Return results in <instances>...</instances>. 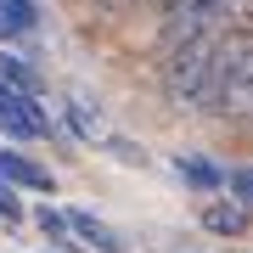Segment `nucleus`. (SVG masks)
I'll use <instances>...</instances> for the list:
<instances>
[{
  "instance_id": "nucleus-1",
  "label": "nucleus",
  "mask_w": 253,
  "mask_h": 253,
  "mask_svg": "<svg viewBox=\"0 0 253 253\" xmlns=\"http://www.w3.org/2000/svg\"><path fill=\"white\" fill-rule=\"evenodd\" d=\"M219 34H225V23H219V28H197V34L163 45V96H169L174 107H203V101H208V90H214Z\"/></svg>"
},
{
  "instance_id": "nucleus-2",
  "label": "nucleus",
  "mask_w": 253,
  "mask_h": 253,
  "mask_svg": "<svg viewBox=\"0 0 253 253\" xmlns=\"http://www.w3.org/2000/svg\"><path fill=\"white\" fill-rule=\"evenodd\" d=\"M203 107L214 113V118H231V124L253 118V40H248V34H219L214 90H208Z\"/></svg>"
},
{
  "instance_id": "nucleus-3",
  "label": "nucleus",
  "mask_w": 253,
  "mask_h": 253,
  "mask_svg": "<svg viewBox=\"0 0 253 253\" xmlns=\"http://www.w3.org/2000/svg\"><path fill=\"white\" fill-rule=\"evenodd\" d=\"M231 6H236V0H174V6L163 11V45H174V40L197 34V28L231 23Z\"/></svg>"
},
{
  "instance_id": "nucleus-4",
  "label": "nucleus",
  "mask_w": 253,
  "mask_h": 253,
  "mask_svg": "<svg viewBox=\"0 0 253 253\" xmlns=\"http://www.w3.org/2000/svg\"><path fill=\"white\" fill-rule=\"evenodd\" d=\"M0 129H6L11 141H34V135H45L51 124H45V113H40V101L28 90L0 79Z\"/></svg>"
},
{
  "instance_id": "nucleus-5",
  "label": "nucleus",
  "mask_w": 253,
  "mask_h": 253,
  "mask_svg": "<svg viewBox=\"0 0 253 253\" xmlns=\"http://www.w3.org/2000/svg\"><path fill=\"white\" fill-rule=\"evenodd\" d=\"M0 180H11V186H23V191H56L51 186V169H40L34 158L11 152V146H0Z\"/></svg>"
},
{
  "instance_id": "nucleus-6",
  "label": "nucleus",
  "mask_w": 253,
  "mask_h": 253,
  "mask_svg": "<svg viewBox=\"0 0 253 253\" xmlns=\"http://www.w3.org/2000/svg\"><path fill=\"white\" fill-rule=\"evenodd\" d=\"M203 231H214V236H242V231H248V203H208V208H203Z\"/></svg>"
},
{
  "instance_id": "nucleus-7",
  "label": "nucleus",
  "mask_w": 253,
  "mask_h": 253,
  "mask_svg": "<svg viewBox=\"0 0 253 253\" xmlns=\"http://www.w3.org/2000/svg\"><path fill=\"white\" fill-rule=\"evenodd\" d=\"M68 231H79L84 242H90V248H101V253H124V236H113L96 214H84V208H73V214H68Z\"/></svg>"
},
{
  "instance_id": "nucleus-8",
  "label": "nucleus",
  "mask_w": 253,
  "mask_h": 253,
  "mask_svg": "<svg viewBox=\"0 0 253 253\" xmlns=\"http://www.w3.org/2000/svg\"><path fill=\"white\" fill-rule=\"evenodd\" d=\"M174 169H180V180L186 186H197V191H219L225 186V169H219V163H208V158H174Z\"/></svg>"
},
{
  "instance_id": "nucleus-9",
  "label": "nucleus",
  "mask_w": 253,
  "mask_h": 253,
  "mask_svg": "<svg viewBox=\"0 0 253 253\" xmlns=\"http://www.w3.org/2000/svg\"><path fill=\"white\" fill-rule=\"evenodd\" d=\"M68 124H73V135H79V141H96V129H101V113H96L84 96H73V101H68Z\"/></svg>"
},
{
  "instance_id": "nucleus-10",
  "label": "nucleus",
  "mask_w": 253,
  "mask_h": 253,
  "mask_svg": "<svg viewBox=\"0 0 253 253\" xmlns=\"http://www.w3.org/2000/svg\"><path fill=\"white\" fill-rule=\"evenodd\" d=\"M0 79H6V84H17V90H28V96L40 90V73L28 68L23 56H0Z\"/></svg>"
},
{
  "instance_id": "nucleus-11",
  "label": "nucleus",
  "mask_w": 253,
  "mask_h": 253,
  "mask_svg": "<svg viewBox=\"0 0 253 253\" xmlns=\"http://www.w3.org/2000/svg\"><path fill=\"white\" fill-rule=\"evenodd\" d=\"M34 225L40 231H45L51 236V242H68V214H56V208L45 203V208H40V214H34Z\"/></svg>"
},
{
  "instance_id": "nucleus-12",
  "label": "nucleus",
  "mask_w": 253,
  "mask_h": 253,
  "mask_svg": "<svg viewBox=\"0 0 253 253\" xmlns=\"http://www.w3.org/2000/svg\"><path fill=\"white\" fill-rule=\"evenodd\" d=\"M0 219H23V197L11 180H0Z\"/></svg>"
},
{
  "instance_id": "nucleus-13",
  "label": "nucleus",
  "mask_w": 253,
  "mask_h": 253,
  "mask_svg": "<svg viewBox=\"0 0 253 253\" xmlns=\"http://www.w3.org/2000/svg\"><path fill=\"white\" fill-rule=\"evenodd\" d=\"M225 186L236 191V203H253V169H231V174H225Z\"/></svg>"
}]
</instances>
